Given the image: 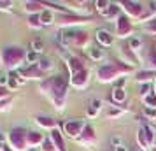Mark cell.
<instances>
[{
    "instance_id": "6da1fadb",
    "label": "cell",
    "mask_w": 156,
    "mask_h": 151,
    "mask_svg": "<svg viewBox=\"0 0 156 151\" xmlns=\"http://www.w3.org/2000/svg\"><path fill=\"white\" fill-rule=\"evenodd\" d=\"M23 58H27V53L20 48H5L4 49V60L9 65H14L18 62H21Z\"/></svg>"
},
{
    "instance_id": "7a4b0ae2",
    "label": "cell",
    "mask_w": 156,
    "mask_h": 151,
    "mask_svg": "<svg viewBox=\"0 0 156 151\" xmlns=\"http://www.w3.org/2000/svg\"><path fill=\"white\" fill-rule=\"evenodd\" d=\"M27 135H28V134L23 128H14L11 132L9 139H11V142H12V146H14L16 149H23V148L27 146Z\"/></svg>"
},
{
    "instance_id": "3957f363",
    "label": "cell",
    "mask_w": 156,
    "mask_h": 151,
    "mask_svg": "<svg viewBox=\"0 0 156 151\" xmlns=\"http://www.w3.org/2000/svg\"><path fill=\"white\" fill-rule=\"evenodd\" d=\"M84 127H86V125H84V121H83V120H77V121H67L63 125L67 135L72 137V139H77V135L81 134V130L84 128Z\"/></svg>"
},
{
    "instance_id": "277c9868",
    "label": "cell",
    "mask_w": 156,
    "mask_h": 151,
    "mask_svg": "<svg viewBox=\"0 0 156 151\" xmlns=\"http://www.w3.org/2000/svg\"><path fill=\"white\" fill-rule=\"evenodd\" d=\"M116 74H118V70H116L114 67H111V65H105V67H100L98 69L100 81H111V79H114Z\"/></svg>"
},
{
    "instance_id": "5b68a950",
    "label": "cell",
    "mask_w": 156,
    "mask_h": 151,
    "mask_svg": "<svg viewBox=\"0 0 156 151\" xmlns=\"http://www.w3.org/2000/svg\"><path fill=\"white\" fill-rule=\"evenodd\" d=\"M116 25H118V34H121V35H126V34L132 32V23L128 21V18H125V16H119Z\"/></svg>"
},
{
    "instance_id": "8992f818",
    "label": "cell",
    "mask_w": 156,
    "mask_h": 151,
    "mask_svg": "<svg viewBox=\"0 0 156 151\" xmlns=\"http://www.w3.org/2000/svg\"><path fill=\"white\" fill-rule=\"evenodd\" d=\"M97 41H98L100 44H104V46H111V44L114 42V37L111 35V32L100 28V30H97Z\"/></svg>"
},
{
    "instance_id": "52a82bcc",
    "label": "cell",
    "mask_w": 156,
    "mask_h": 151,
    "mask_svg": "<svg viewBox=\"0 0 156 151\" xmlns=\"http://www.w3.org/2000/svg\"><path fill=\"white\" fill-rule=\"evenodd\" d=\"M86 83H88V72L86 70H81L77 74H74V77H72V84L76 88H83L86 86Z\"/></svg>"
},
{
    "instance_id": "ba28073f",
    "label": "cell",
    "mask_w": 156,
    "mask_h": 151,
    "mask_svg": "<svg viewBox=\"0 0 156 151\" xmlns=\"http://www.w3.org/2000/svg\"><path fill=\"white\" fill-rule=\"evenodd\" d=\"M123 5H125V11L126 13H130V14H133V16H139L142 13V5L137 4V2H125Z\"/></svg>"
},
{
    "instance_id": "9c48e42d",
    "label": "cell",
    "mask_w": 156,
    "mask_h": 151,
    "mask_svg": "<svg viewBox=\"0 0 156 151\" xmlns=\"http://www.w3.org/2000/svg\"><path fill=\"white\" fill-rule=\"evenodd\" d=\"M35 67L42 72V74H46V72H49L51 69H53V62H51L49 58H39V62L35 63Z\"/></svg>"
},
{
    "instance_id": "30bf717a",
    "label": "cell",
    "mask_w": 156,
    "mask_h": 151,
    "mask_svg": "<svg viewBox=\"0 0 156 151\" xmlns=\"http://www.w3.org/2000/svg\"><path fill=\"white\" fill-rule=\"evenodd\" d=\"M41 142H44L42 134H37V132H28V135H27V144H28V146H35V144H41Z\"/></svg>"
},
{
    "instance_id": "8fae6325",
    "label": "cell",
    "mask_w": 156,
    "mask_h": 151,
    "mask_svg": "<svg viewBox=\"0 0 156 151\" xmlns=\"http://www.w3.org/2000/svg\"><path fill=\"white\" fill-rule=\"evenodd\" d=\"M125 97H126V93H125V90H123L121 86H118V88H114L112 90V102L116 104V106L125 100Z\"/></svg>"
},
{
    "instance_id": "7c38bea8",
    "label": "cell",
    "mask_w": 156,
    "mask_h": 151,
    "mask_svg": "<svg viewBox=\"0 0 156 151\" xmlns=\"http://www.w3.org/2000/svg\"><path fill=\"white\" fill-rule=\"evenodd\" d=\"M100 109H102V102H100L98 99H91V100H90V106H88V114L97 116V113H98Z\"/></svg>"
},
{
    "instance_id": "4fadbf2b",
    "label": "cell",
    "mask_w": 156,
    "mask_h": 151,
    "mask_svg": "<svg viewBox=\"0 0 156 151\" xmlns=\"http://www.w3.org/2000/svg\"><path fill=\"white\" fill-rule=\"evenodd\" d=\"M37 123L41 125V127H46V128H53L55 127V120L49 118V116H37Z\"/></svg>"
},
{
    "instance_id": "5bb4252c",
    "label": "cell",
    "mask_w": 156,
    "mask_h": 151,
    "mask_svg": "<svg viewBox=\"0 0 156 151\" xmlns=\"http://www.w3.org/2000/svg\"><path fill=\"white\" fill-rule=\"evenodd\" d=\"M90 56L93 58V60H102V58L105 56V53H104V49L100 48V46H91V49H90Z\"/></svg>"
},
{
    "instance_id": "9a60e30c",
    "label": "cell",
    "mask_w": 156,
    "mask_h": 151,
    "mask_svg": "<svg viewBox=\"0 0 156 151\" xmlns=\"http://www.w3.org/2000/svg\"><path fill=\"white\" fill-rule=\"evenodd\" d=\"M53 21H55V18H53L51 11H41V23L42 25H51Z\"/></svg>"
},
{
    "instance_id": "2e32d148",
    "label": "cell",
    "mask_w": 156,
    "mask_h": 151,
    "mask_svg": "<svg viewBox=\"0 0 156 151\" xmlns=\"http://www.w3.org/2000/svg\"><path fill=\"white\" fill-rule=\"evenodd\" d=\"M88 42V34L86 32H76V37H74V44H77V46H81V44Z\"/></svg>"
},
{
    "instance_id": "e0dca14e",
    "label": "cell",
    "mask_w": 156,
    "mask_h": 151,
    "mask_svg": "<svg viewBox=\"0 0 156 151\" xmlns=\"http://www.w3.org/2000/svg\"><path fill=\"white\" fill-rule=\"evenodd\" d=\"M28 25L32 27V28H41V27H42V23H41V13H39V14H34V16H30V20H28Z\"/></svg>"
},
{
    "instance_id": "ac0fdd59",
    "label": "cell",
    "mask_w": 156,
    "mask_h": 151,
    "mask_svg": "<svg viewBox=\"0 0 156 151\" xmlns=\"http://www.w3.org/2000/svg\"><path fill=\"white\" fill-rule=\"evenodd\" d=\"M51 139H53V142H56V146H58V151H65V148H63V141H62V137H60V134H58L56 130L51 134Z\"/></svg>"
},
{
    "instance_id": "d6986e66",
    "label": "cell",
    "mask_w": 156,
    "mask_h": 151,
    "mask_svg": "<svg viewBox=\"0 0 156 151\" xmlns=\"http://www.w3.org/2000/svg\"><path fill=\"white\" fill-rule=\"evenodd\" d=\"M32 51H34V53H42L44 51V42L41 39H34V41H32Z\"/></svg>"
},
{
    "instance_id": "ffe728a7",
    "label": "cell",
    "mask_w": 156,
    "mask_h": 151,
    "mask_svg": "<svg viewBox=\"0 0 156 151\" xmlns=\"http://www.w3.org/2000/svg\"><path fill=\"white\" fill-rule=\"evenodd\" d=\"M140 46H142V39L140 37H132V39H130V49L137 51Z\"/></svg>"
},
{
    "instance_id": "44dd1931",
    "label": "cell",
    "mask_w": 156,
    "mask_h": 151,
    "mask_svg": "<svg viewBox=\"0 0 156 151\" xmlns=\"http://www.w3.org/2000/svg\"><path fill=\"white\" fill-rule=\"evenodd\" d=\"M93 128L91 127H84V132H83V142H86V141H93Z\"/></svg>"
},
{
    "instance_id": "7402d4cb",
    "label": "cell",
    "mask_w": 156,
    "mask_h": 151,
    "mask_svg": "<svg viewBox=\"0 0 156 151\" xmlns=\"http://www.w3.org/2000/svg\"><path fill=\"white\" fill-rule=\"evenodd\" d=\"M116 14H118V5H114V4H111L109 9L104 13V16H109V18H111V16H116Z\"/></svg>"
},
{
    "instance_id": "603a6c76",
    "label": "cell",
    "mask_w": 156,
    "mask_h": 151,
    "mask_svg": "<svg viewBox=\"0 0 156 151\" xmlns=\"http://www.w3.org/2000/svg\"><path fill=\"white\" fill-rule=\"evenodd\" d=\"M144 102L147 104V106H153V107H156V93L153 95H147V97H144Z\"/></svg>"
},
{
    "instance_id": "cb8c5ba5",
    "label": "cell",
    "mask_w": 156,
    "mask_h": 151,
    "mask_svg": "<svg viewBox=\"0 0 156 151\" xmlns=\"http://www.w3.org/2000/svg\"><path fill=\"white\" fill-rule=\"evenodd\" d=\"M53 139H44V144H42V151H56L53 148Z\"/></svg>"
},
{
    "instance_id": "d4e9b609",
    "label": "cell",
    "mask_w": 156,
    "mask_h": 151,
    "mask_svg": "<svg viewBox=\"0 0 156 151\" xmlns=\"http://www.w3.org/2000/svg\"><path fill=\"white\" fill-rule=\"evenodd\" d=\"M41 9V4H35V2H28V4H25V11H39Z\"/></svg>"
},
{
    "instance_id": "484cf974",
    "label": "cell",
    "mask_w": 156,
    "mask_h": 151,
    "mask_svg": "<svg viewBox=\"0 0 156 151\" xmlns=\"http://www.w3.org/2000/svg\"><path fill=\"white\" fill-rule=\"evenodd\" d=\"M27 62H30V65L32 63H37L39 62V58H37V53H34V51H30V53H27V58H25Z\"/></svg>"
},
{
    "instance_id": "4316f807",
    "label": "cell",
    "mask_w": 156,
    "mask_h": 151,
    "mask_svg": "<svg viewBox=\"0 0 156 151\" xmlns=\"http://www.w3.org/2000/svg\"><path fill=\"white\" fill-rule=\"evenodd\" d=\"M149 77H154V74L153 72H139V76H137V79L139 81H146Z\"/></svg>"
},
{
    "instance_id": "83f0119b",
    "label": "cell",
    "mask_w": 156,
    "mask_h": 151,
    "mask_svg": "<svg viewBox=\"0 0 156 151\" xmlns=\"http://www.w3.org/2000/svg\"><path fill=\"white\" fill-rule=\"evenodd\" d=\"M140 95H142V99H144V97H147V95H151V84H149V83L140 88Z\"/></svg>"
},
{
    "instance_id": "f1b7e54d",
    "label": "cell",
    "mask_w": 156,
    "mask_h": 151,
    "mask_svg": "<svg viewBox=\"0 0 156 151\" xmlns=\"http://www.w3.org/2000/svg\"><path fill=\"white\" fill-rule=\"evenodd\" d=\"M111 142H112L114 148H118V146H123V139H121V137H112Z\"/></svg>"
},
{
    "instance_id": "f546056e",
    "label": "cell",
    "mask_w": 156,
    "mask_h": 151,
    "mask_svg": "<svg viewBox=\"0 0 156 151\" xmlns=\"http://www.w3.org/2000/svg\"><path fill=\"white\" fill-rule=\"evenodd\" d=\"M146 114H147L149 118H156V109H149V107H146Z\"/></svg>"
},
{
    "instance_id": "4dcf8cb0",
    "label": "cell",
    "mask_w": 156,
    "mask_h": 151,
    "mask_svg": "<svg viewBox=\"0 0 156 151\" xmlns=\"http://www.w3.org/2000/svg\"><path fill=\"white\" fill-rule=\"evenodd\" d=\"M11 7H12L11 2H0V9H11Z\"/></svg>"
},
{
    "instance_id": "1f68e13d",
    "label": "cell",
    "mask_w": 156,
    "mask_h": 151,
    "mask_svg": "<svg viewBox=\"0 0 156 151\" xmlns=\"http://www.w3.org/2000/svg\"><path fill=\"white\" fill-rule=\"evenodd\" d=\"M114 151H128V148L126 146H118V148H112Z\"/></svg>"
},
{
    "instance_id": "d6a6232c",
    "label": "cell",
    "mask_w": 156,
    "mask_h": 151,
    "mask_svg": "<svg viewBox=\"0 0 156 151\" xmlns=\"http://www.w3.org/2000/svg\"><path fill=\"white\" fill-rule=\"evenodd\" d=\"M7 93V92H5V90H4V88H0V97H4V95Z\"/></svg>"
},
{
    "instance_id": "836d02e7",
    "label": "cell",
    "mask_w": 156,
    "mask_h": 151,
    "mask_svg": "<svg viewBox=\"0 0 156 151\" xmlns=\"http://www.w3.org/2000/svg\"><path fill=\"white\" fill-rule=\"evenodd\" d=\"M0 142H4V135H2V132H0Z\"/></svg>"
},
{
    "instance_id": "e575fe53",
    "label": "cell",
    "mask_w": 156,
    "mask_h": 151,
    "mask_svg": "<svg viewBox=\"0 0 156 151\" xmlns=\"http://www.w3.org/2000/svg\"><path fill=\"white\" fill-rule=\"evenodd\" d=\"M32 151H34V149H32Z\"/></svg>"
}]
</instances>
